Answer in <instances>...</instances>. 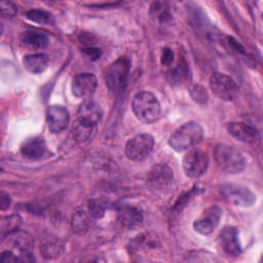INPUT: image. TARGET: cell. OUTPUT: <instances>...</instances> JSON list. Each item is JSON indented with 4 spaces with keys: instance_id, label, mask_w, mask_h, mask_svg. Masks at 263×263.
Instances as JSON below:
<instances>
[{
    "instance_id": "1",
    "label": "cell",
    "mask_w": 263,
    "mask_h": 263,
    "mask_svg": "<svg viewBox=\"0 0 263 263\" xmlns=\"http://www.w3.org/2000/svg\"><path fill=\"white\" fill-rule=\"evenodd\" d=\"M132 109L138 120L146 124L156 121L161 113L159 101L150 91L138 92L133 99Z\"/></svg>"
},
{
    "instance_id": "2",
    "label": "cell",
    "mask_w": 263,
    "mask_h": 263,
    "mask_svg": "<svg viewBox=\"0 0 263 263\" xmlns=\"http://www.w3.org/2000/svg\"><path fill=\"white\" fill-rule=\"evenodd\" d=\"M203 137V129L199 123L189 121L178 127L170 137L168 145L177 152L191 149Z\"/></svg>"
},
{
    "instance_id": "3",
    "label": "cell",
    "mask_w": 263,
    "mask_h": 263,
    "mask_svg": "<svg viewBox=\"0 0 263 263\" xmlns=\"http://www.w3.org/2000/svg\"><path fill=\"white\" fill-rule=\"evenodd\" d=\"M213 154L217 165L227 174H238L246 167L243 155L233 146L220 143L214 148Z\"/></svg>"
},
{
    "instance_id": "4",
    "label": "cell",
    "mask_w": 263,
    "mask_h": 263,
    "mask_svg": "<svg viewBox=\"0 0 263 263\" xmlns=\"http://www.w3.org/2000/svg\"><path fill=\"white\" fill-rule=\"evenodd\" d=\"M130 63L125 57H120L111 63L105 71V83L114 96H120L126 86Z\"/></svg>"
},
{
    "instance_id": "5",
    "label": "cell",
    "mask_w": 263,
    "mask_h": 263,
    "mask_svg": "<svg viewBox=\"0 0 263 263\" xmlns=\"http://www.w3.org/2000/svg\"><path fill=\"white\" fill-rule=\"evenodd\" d=\"M154 138L149 134H139L130 138L124 148L125 156L132 161H143L152 152Z\"/></svg>"
},
{
    "instance_id": "6",
    "label": "cell",
    "mask_w": 263,
    "mask_h": 263,
    "mask_svg": "<svg viewBox=\"0 0 263 263\" xmlns=\"http://www.w3.org/2000/svg\"><path fill=\"white\" fill-rule=\"evenodd\" d=\"M210 87L217 98L226 102L235 100L238 93L236 82L230 76L220 72L212 74L210 78Z\"/></svg>"
},
{
    "instance_id": "7",
    "label": "cell",
    "mask_w": 263,
    "mask_h": 263,
    "mask_svg": "<svg viewBox=\"0 0 263 263\" xmlns=\"http://www.w3.org/2000/svg\"><path fill=\"white\" fill-rule=\"evenodd\" d=\"M174 182V172L165 163L155 164L148 173L147 186L155 192L164 193L168 191Z\"/></svg>"
},
{
    "instance_id": "8",
    "label": "cell",
    "mask_w": 263,
    "mask_h": 263,
    "mask_svg": "<svg viewBox=\"0 0 263 263\" xmlns=\"http://www.w3.org/2000/svg\"><path fill=\"white\" fill-rule=\"evenodd\" d=\"M209 162V155L205 151L199 148L191 149L183 158L184 173L189 178H199L206 172Z\"/></svg>"
},
{
    "instance_id": "9",
    "label": "cell",
    "mask_w": 263,
    "mask_h": 263,
    "mask_svg": "<svg viewBox=\"0 0 263 263\" xmlns=\"http://www.w3.org/2000/svg\"><path fill=\"white\" fill-rule=\"evenodd\" d=\"M220 192L225 199L234 203L237 206L248 208L253 205L256 201L255 194L249 188L242 185L233 183L224 184L221 186Z\"/></svg>"
},
{
    "instance_id": "10",
    "label": "cell",
    "mask_w": 263,
    "mask_h": 263,
    "mask_svg": "<svg viewBox=\"0 0 263 263\" xmlns=\"http://www.w3.org/2000/svg\"><path fill=\"white\" fill-rule=\"evenodd\" d=\"M222 218V210L217 204L205 209L193 222V228L201 235L211 234L219 225Z\"/></svg>"
},
{
    "instance_id": "11",
    "label": "cell",
    "mask_w": 263,
    "mask_h": 263,
    "mask_svg": "<svg viewBox=\"0 0 263 263\" xmlns=\"http://www.w3.org/2000/svg\"><path fill=\"white\" fill-rule=\"evenodd\" d=\"M103 118V110L101 105L95 101L87 99L83 101L77 110V122L95 128Z\"/></svg>"
},
{
    "instance_id": "12",
    "label": "cell",
    "mask_w": 263,
    "mask_h": 263,
    "mask_svg": "<svg viewBox=\"0 0 263 263\" xmlns=\"http://www.w3.org/2000/svg\"><path fill=\"white\" fill-rule=\"evenodd\" d=\"M98 86L97 77L92 73L83 72L75 75L72 79V93L79 99H89Z\"/></svg>"
},
{
    "instance_id": "13",
    "label": "cell",
    "mask_w": 263,
    "mask_h": 263,
    "mask_svg": "<svg viewBox=\"0 0 263 263\" xmlns=\"http://www.w3.org/2000/svg\"><path fill=\"white\" fill-rule=\"evenodd\" d=\"M70 120L68 110L61 105L48 106L46 112V122L48 129L52 134H60L65 130Z\"/></svg>"
},
{
    "instance_id": "14",
    "label": "cell",
    "mask_w": 263,
    "mask_h": 263,
    "mask_svg": "<svg viewBox=\"0 0 263 263\" xmlns=\"http://www.w3.org/2000/svg\"><path fill=\"white\" fill-rule=\"evenodd\" d=\"M219 245L222 251L232 257H236L241 253V247L238 239V231L233 226L224 227L219 233Z\"/></svg>"
},
{
    "instance_id": "15",
    "label": "cell",
    "mask_w": 263,
    "mask_h": 263,
    "mask_svg": "<svg viewBox=\"0 0 263 263\" xmlns=\"http://www.w3.org/2000/svg\"><path fill=\"white\" fill-rule=\"evenodd\" d=\"M227 130L236 140L248 144L256 143L260 137L259 132L255 126L242 121L229 122L227 124Z\"/></svg>"
},
{
    "instance_id": "16",
    "label": "cell",
    "mask_w": 263,
    "mask_h": 263,
    "mask_svg": "<svg viewBox=\"0 0 263 263\" xmlns=\"http://www.w3.org/2000/svg\"><path fill=\"white\" fill-rule=\"evenodd\" d=\"M143 221V211L140 206L125 204L120 208L117 216V223L123 229H133Z\"/></svg>"
},
{
    "instance_id": "17",
    "label": "cell",
    "mask_w": 263,
    "mask_h": 263,
    "mask_svg": "<svg viewBox=\"0 0 263 263\" xmlns=\"http://www.w3.org/2000/svg\"><path fill=\"white\" fill-rule=\"evenodd\" d=\"M21 154L28 159H40L46 152V143L41 137H34L25 140L20 147Z\"/></svg>"
},
{
    "instance_id": "18",
    "label": "cell",
    "mask_w": 263,
    "mask_h": 263,
    "mask_svg": "<svg viewBox=\"0 0 263 263\" xmlns=\"http://www.w3.org/2000/svg\"><path fill=\"white\" fill-rule=\"evenodd\" d=\"M20 44L27 50L37 51L45 48L48 44V37L42 32L27 31L24 32L20 37Z\"/></svg>"
},
{
    "instance_id": "19",
    "label": "cell",
    "mask_w": 263,
    "mask_h": 263,
    "mask_svg": "<svg viewBox=\"0 0 263 263\" xmlns=\"http://www.w3.org/2000/svg\"><path fill=\"white\" fill-rule=\"evenodd\" d=\"M2 240L6 241L12 250H16L18 252V255L26 252H30V249L34 245L33 237L29 233L20 230H16L6 235L5 237L2 238Z\"/></svg>"
},
{
    "instance_id": "20",
    "label": "cell",
    "mask_w": 263,
    "mask_h": 263,
    "mask_svg": "<svg viewBox=\"0 0 263 263\" xmlns=\"http://www.w3.org/2000/svg\"><path fill=\"white\" fill-rule=\"evenodd\" d=\"M23 65L32 74H41L49 67V58L45 53H30L23 59Z\"/></svg>"
},
{
    "instance_id": "21",
    "label": "cell",
    "mask_w": 263,
    "mask_h": 263,
    "mask_svg": "<svg viewBox=\"0 0 263 263\" xmlns=\"http://www.w3.org/2000/svg\"><path fill=\"white\" fill-rule=\"evenodd\" d=\"M71 228L79 236L86 234L89 229V215L82 208H77L71 217Z\"/></svg>"
},
{
    "instance_id": "22",
    "label": "cell",
    "mask_w": 263,
    "mask_h": 263,
    "mask_svg": "<svg viewBox=\"0 0 263 263\" xmlns=\"http://www.w3.org/2000/svg\"><path fill=\"white\" fill-rule=\"evenodd\" d=\"M63 251H64V245L58 238L46 239L40 248V252L42 256L47 260H51L60 257Z\"/></svg>"
},
{
    "instance_id": "23",
    "label": "cell",
    "mask_w": 263,
    "mask_h": 263,
    "mask_svg": "<svg viewBox=\"0 0 263 263\" xmlns=\"http://www.w3.org/2000/svg\"><path fill=\"white\" fill-rule=\"evenodd\" d=\"M22 225V218L17 214H11L8 216H3L0 222V232L1 237H5L6 235L18 230Z\"/></svg>"
},
{
    "instance_id": "24",
    "label": "cell",
    "mask_w": 263,
    "mask_h": 263,
    "mask_svg": "<svg viewBox=\"0 0 263 263\" xmlns=\"http://www.w3.org/2000/svg\"><path fill=\"white\" fill-rule=\"evenodd\" d=\"M168 79L173 84H181L189 79V70L185 62L179 63L178 66L171 70L168 73Z\"/></svg>"
},
{
    "instance_id": "25",
    "label": "cell",
    "mask_w": 263,
    "mask_h": 263,
    "mask_svg": "<svg viewBox=\"0 0 263 263\" xmlns=\"http://www.w3.org/2000/svg\"><path fill=\"white\" fill-rule=\"evenodd\" d=\"M26 17L31 22L37 24H51L53 22L52 15L43 9H31L26 12Z\"/></svg>"
},
{
    "instance_id": "26",
    "label": "cell",
    "mask_w": 263,
    "mask_h": 263,
    "mask_svg": "<svg viewBox=\"0 0 263 263\" xmlns=\"http://www.w3.org/2000/svg\"><path fill=\"white\" fill-rule=\"evenodd\" d=\"M93 129L95 128L88 127V126L83 125L76 121V123L72 127V136L75 139V141H77V142H80V143L86 142L91 137Z\"/></svg>"
},
{
    "instance_id": "27",
    "label": "cell",
    "mask_w": 263,
    "mask_h": 263,
    "mask_svg": "<svg viewBox=\"0 0 263 263\" xmlns=\"http://www.w3.org/2000/svg\"><path fill=\"white\" fill-rule=\"evenodd\" d=\"M150 14L158 22H166L171 14L168 8L163 2H153L150 6Z\"/></svg>"
},
{
    "instance_id": "28",
    "label": "cell",
    "mask_w": 263,
    "mask_h": 263,
    "mask_svg": "<svg viewBox=\"0 0 263 263\" xmlns=\"http://www.w3.org/2000/svg\"><path fill=\"white\" fill-rule=\"evenodd\" d=\"M87 210H88L89 217H91L92 219H96V220L102 219L104 217L105 211H106L104 204L96 198H91L88 200Z\"/></svg>"
},
{
    "instance_id": "29",
    "label": "cell",
    "mask_w": 263,
    "mask_h": 263,
    "mask_svg": "<svg viewBox=\"0 0 263 263\" xmlns=\"http://www.w3.org/2000/svg\"><path fill=\"white\" fill-rule=\"evenodd\" d=\"M0 10L3 16H8V17H12L17 13L16 5L10 1H1Z\"/></svg>"
},
{
    "instance_id": "30",
    "label": "cell",
    "mask_w": 263,
    "mask_h": 263,
    "mask_svg": "<svg viewBox=\"0 0 263 263\" xmlns=\"http://www.w3.org/2000/svg\"><path fill=\"white\" fill-rule=\"evenodd\" d=\"M174 51L170 47H163L160 52V63L163 66H170L174 61Z\"/></svg>"
},
{
    "instance_id": "31",
    "label": "cell",
    "mask_w": 263,
    "mask_h": 263,
    "mask_svg": "<svg viewBox=\"0 0 263 263\" xmlns=\"http://www.w3.org/2000/svg\"><path fill=\"white\" fill-rule=\"evenodd\" d=\"M191 96H192V98H193L196 102H198V103H204V102H206V99H208L206 91L204 90L203 87H201V86H199V85H195V86L192 88Z\"/></svg>"
},
{
    "instance_id": "32",
    "label": "cell",
    "mask_w": 263,
    "mask_h": 263,
    "mask_svg": "<svg viewBox=\"0 0 263 263\" xmlns=\"http://www.w3.org/2000/svg\"><path fill=\"white\" fill-rule=\"evenodd\" d=\"M0 260L2 263L20 262V256H18V254H15L12 250H6V251L2 252Z\"/></svg>"
},
{
    "instance_id": "33",
    "label": "cell",
    "mask_w": 263,
    "mask_h": 263,
    "mask_svg": "<svg viewBox=\"0 0 263 263\" xmlns=\"http://www.w3.org/2000/svg\"><path fill=\"white\" fill-rule=\"evenodd\" d=\"M82 51L87 55L88 59L92 60V61H96L98 59H100L101 54H102V50L98 47H87V48H83Z\"/></svg>"
},
{
    "instance_id": "34",
    "label": "cell",
    "mask_w": 263,
    "mask_h": 263,
    "mask_svg": "<svg viewBox=\"0 0 263 263\" xmlns=\"http://www.w3.org/2000/svg\"><path fill=\"white\" fill-rule=\"evenodd\" d=\"M11 203V198L8 195V193H5L4 191H1L0 193V209L2 212L6 211Z\"/></svg>"
}]
</instances>
